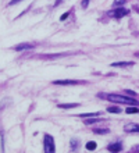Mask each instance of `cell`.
<instances>
[{
  "instance_id": "e0dca14e",
  "label": "cell",
  "mask_w": 139,
  "mask_h": 153,
  "mask_svg": "<svg viewBox=\"0 0 139 153\" xmlns=\"http://www.w3.org/2000/svg\"><path fill=\"white\" fill-rule=\"evenodd\" d=\"M67 17H68V13H65V14H63V16H61V21H63V20H65Z\"/></svg>"
},
{
  "instance_id": "7c38bea8",
  "label": "cell",
  "mask_w": 139,
  "mask_h": 153,
  "mask_svg": "<svg viewBox=\"0 0 139 153\" xmlns=\"http://www.w3.org/2000/svg\"><path fill=\"white\" fill-rule=\"evenodd\" d=\"M107 111H110V113H120L121 110H120L118 107H109Z\"/></svg>"
},
{
  "instance_id": "ba28073f",
  "label": "cell",
  "mask_w": 139,
  "mask_h": 153,
  "mask_svg": "<svg viewBox=\"0 0 139 153\" xmlns=\"http://www.w3.org/2000/svg\"><path fill=\"white\" fill-rule=\"evenodd\" d=\"M127 114H139V109L138 107H127Z\"/></svg>"
},
{
  "instance_id": "30bf717a",
  "label": "cell",
  "mask_w": 139,
  "mask_h": 153,
  "mask_svg": "<svg viewBox=\"0 0 139 153\" xmlns=\"http://www.w3.org/2000/svg\"><path fill=\"white\" fill-rule=\"evenodd\" d=\"M32 45H28V43H24V45H20V46H16V50H24V49H31Z\"/></svg>"
},
{
  "instance_id": "3957f363",
  "label": "cell",
  "mask_w": 139,
  "mask_h": 153,
  "mask_svg": "<svg viewBox=\"0 0 139 153\" xmlns=\"http://www.w3.org/2000/svg\"><path fill=\"white\" fill-rule=\"evenodd\" d=\"M128 13H129V10H127V8H114L113 11L109 13V16L114 17V18H123V17L128 16Z\"/></svg>"
},
{
  "instance_id": "6da1fadb",
  "label": "cell",
  "mask_w": 139,
  "mask_h": 153,
  "mask_svg": "<svg viewBox=\"0 0 139 153\" xmlns=\"http://www.w3.org/2000/svg\"><path fill=\"white\" fill-rule=\"evenodd\" d=\"M100 97H104L106 100H111V102H115V103H123V105H131V106H136L138 102L131 99V97H125V96H121V95H114V93H100L99 95Z\"/></svg>"
},
{
  "instance_id": "277c9868",
  "label": "cell",
  "mask_w": 139,
  "mask_h": 153,
  "mask_svg": "<svg viewBox=\"0 0 139 153\" xmlns=\"http://www.w3.org/2000/svg\"><path fill=\"white\" fill-rule=\"evenodd\" d=\"M54 85H61V86H67V85H80L83 84L82 81H75V79H61V81H54Z\"/></svg>"
},
{
  "instance_id": "ffe728a7",
  "label": "cell",
  "mask_w": 139,
  "mask_h": 153,
  "mask_svg": "<svg viewBox=\"0 0 139 153\" xmlns=\"http://www.w3.org/2000/svg\"><path fill=\"white\" fill-rule=\"evenodd\" d=\"M136 56H138V57H139V53H138V54H136Z\"/></svg>"
},
{
  "instance_id": "9c48e42d",
  "label": "cell",
  "mask_w": 139,
  "mask_h": 153,
  "mask_svg": "<svg viewBox=\"0 0 139 153\" xmlns=\"http://www.w3.org/2000/svg\"><path fill=\"white\" fill-rule=\"evenodd\" d=\"M61 109H72V107H78V103H68V105H59Z\"/></svg>"
},
{
  "instance_id": "8992f818",
  "label": "cell",
  "mask_w": 139,
  "mask_h": 153,
  "mask_svg": "<svg viewBox=\"0 0 139 153\" xmlns=\"http://www.w3.org/2000/svg\"><path fill=\"white\" fill-rule=\"evenodd\" d=\"M125 131H127V132H139V125L128 124V125H125Z\"/></svg>"
},
{
  "instance_id": "d6986e66",
  "label": "cell",
  "mask_w": 139,
  "mask_h": 153,
  "mask_svg": "<svg viewBox=\"0 0 139 153\" xmlns=\"http://www.w3.org/2000/svg\"><path fill=\"white\" fill-rule=\"evenodd\" d=\"M128 95H135V92H132V91H127Z\"/></svg>"
},
{
  "instance_id": "7a4b0ae2",
  "label": "cell",
  "mask_w": 139,
  "mask_h": 153,
  "mask_svg": "<svg viewBox=\"0 0 139 153\" xmlns=\"http://www.w3.org/2000/svg\"><path fill=\"white\" fill-rule=\"evenodd\" d=\"M45 153H56L54 139L52 135H45Z\"/></svg>"
},
{
  "instance_id": "2e32d148",
  "label": "cell",
  "mask_w": 139,
  "mask_h": 153,
  "mask_svg": "<svg viewBox=\"0 0 139 153\" xmlns=\"http://www.w3.org/2000/svg\"><path fill=\"white\" fill-rule=\"evenodd\" d=\"M88 3H89V0H82V7L86 8L88 7Z\"/></svg>"
},
{
  "instance_id": "5bb4252c",
  "label": "cell",
  "mask_w": 139,
  "mask_h": 153,
  "mask_svg": "<svg viewBox=\"0 0 139 153\" xmlns=\"http://www.w3.org/2000/svg\"><path fill=\"white\" fill-rule=\"evenodd\" d=\"M125 3V0H115L114 1V6H121V4Z\"/></svg>"
},
{
  "instance_id": "5b68a950",
  "label": "cell",
  "mask_w": 139,
  "mask_h": 153,
  "mask_svg": "<svg viewBox=\"0 0 139 153\" xmlns=\"http://www.w3.org/2000/svg\"><path fill=\"white\" fill-rule=\"evenodd\" d=\"M110 152L113 153H117V152H121V149H123V145L120 143V142H117V143H111V145H109L107 148Z\"/></svg>"
},
{
  "instance_id": "ac0fdd59",
  "label": "cell",
  "mask_w": 139,
  "mask_h": 153,
  "mask_svg": "<svg viewBox=\"0 0 139 153\" xmlns=\"http://www.w3.org/2000/svg\"><path fill=\"white\" fill-rule=\"evenodd\" d=\"M18 1H21V0H13V1H10V4H11V6H13V4H16V3H18Z\"/></svg>"
},
{
  "instance_id": "4fadbf2b",
  "label": "cell",
  "mask_w": 139,
  "mask_h": 153,
  "mask_svg": "<svg viewBox=\"0 0 139 153\" xmlns=\"http://www.w3.org/2000/svg\"><path fill=\"white\" fill-rule=\"evenodd\" d=\"M97 121H102V120H99V118H92V120H88V121H85L86 124H92V123H97Z\"/></svg>"
},
{
  "instance_id": "9a60e30c",
  "label": "cell",
  "mask_w": 139,
  "mask_h": 153,
  "mask_svg": "<svg viewBox=\"0 0 139 153\" xmlns=\"http://www.w3.org/2000/svg\"><path fill=\"white\" fill-rule=\"evenodd\" d=\"M95 132L96 134H107L109 131L107 129H95Z\"/></svg>"
},
{
  "instance_id": "52a82bcc",
  "label": "cell",
  "mask_w": 139,
  "mask_h": 153,
  "mask_svg": "<svg viewBox=\"0 0 139 153\" xmlns=\"http://www.w3.org/2000/svg\"><path fill=\"white\" fill-rule=\"evenodd\" d=\"M113 67H128V65H134V63L132 61H128V63H125V61H123V63H113Z\"/></svg>"
},
{
  "instance_id": "8fae6325",
  "label": "cell",
  "mask_w": 139,
  "mask_h": 153,
  "mask_svg": "<svg viewBox=\"0 0 139 153\" xmlns=\"http://www.w3.org/2000/svg\"><path fill=\"white\" fill-rule=\"evenodd\" d=\"M86 149H88V150H93V149H96V143H95V142H88Z\"/></svg>"
}]
</instances>
